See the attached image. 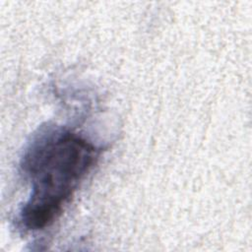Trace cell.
I'll list each match as a JSON object with an SVG mask.
<instances>
[{
  "label": "cell",
  "mask_w": 252,
  "mask_h": 252,
  "mask_svg": "<svg viewBox=\"0 0 252 252\" xmlns=\"http://www.w3.org/2000/svg\"><path fill=\"white\" fill-rule=\"evenodd\" d=\"M98 157L99 150L75 133L40 135L23 158L22 168L32 193L20 212L22 225L28 230L51 225Z\"/></svg>",
  "instance_id": "6da1fadb"
}]
</instances>
